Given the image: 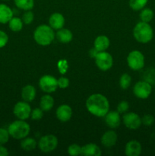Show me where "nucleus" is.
<instances>
[{
  "label": "nucleus",
  "mask_w": 155,
  "mask_h": 156,
  "mask_svg": "<svg viewBox=\"0 0 155 156\" xmlns=\"http://www.w3.org/2000/svg\"><path fill=\"white\" fill-rule=\"evenodd\" d=\"M86 108L90 114L95 117H105L109 110V101L102 94H93L87 99Z\"/></svg>",
  "instance_id": "1"
},
{
  "label": "nucleus",
  "mask_w": 155,
  "mask_h": 156,
  "mask_svg": "<svg viewBox=\"0 0 155 156\" xmlns=\"http://www.w3.org/2000/svg\"><path fill=\"white\" fill-rule=\"evenodd\" d=\"M56 34L54 30L46 24L40 25L33 32V39L36 44L40 46H49L53 43Z\"/></svg>",
  "instance_id": "2"
},
{
  "label": "nucleus",
  "mask_w": 155,
  "mask_h": 156,
  "mask_svg": "<svg viewBox=\"0 0 155 156\" xmlns=\"http://www.w3.org/2000/svg\"><path fill=\"white\" fill-rule=\"evenodd\" d=\"M133 36L135 39L141 44H147L153 37V30L149 23L140 21L133 29Z\"/></svg>",
  "instance_id": "3"
},
{
  "label": "nucleus",
  "mask_w": 155,
  "mask_h": 156,
  "mask_svg": "<svg viewBox=\"0 0 155 156\" xmlns=\"http://www.w3.org/2000/svg\"><path fill=\"white\" fill-rule=\"evenodd\" d=\"M10 136L15 140H22L29 135L30 126L25 120H17L12 122L8 127Z\"/></svg>",
  "instance_id": "4"
},
{
  "label": "nucleus",
  "mask_w": 155,
  "mask_h": 156,
  "mask_svg": "<svg viewBox=\"0 0 155 156\" xmlns=\"http://www.w3.org/2000/svg\"><path fill=\"white\" fill-rule=\"evenodd\" d=\"M144 56L139 50H132L127 56V63L132 70H140L144 66Z\"/></svg>",
  "instance_id": "5"
},
{
  "label": "nucleus",
  "mask_w": 155,
  "mask_h": 156,
  "mask_svg": "<svg viewBox=\"0 0 155 156\" xmlns=\"http://www.w3.org/2000/svg\"><path fill=\"white\" fill-rule=\"evenodd\" d=\"M58 139L54 135L43 136L39 140L37 146L41 152L48 153L54 151L58 146Z\"/></svg>",
  "instance_id": "6"
},
{
  "label": "nucleus",
  "mask_w": 155,
  "mask_h": 156,
  "mask_svg": "<svg viewBox=\"0 0 155 156\" xmlns=\"http://www.w3.org/2000/svg\"><path fill=\"white\" fill-rule=\"evenodd\" d=\"M97 66L102 71H107L112 68L113 59L110 53L106 51L98 52L94 57Z\"/></svg>",
  "instance_id": "7"
},
{
  "label": "nucleus",
  "mask_w": 155,
  "mask_h": 156,
  "mask_svg": "<svg viewBox=\"0 0 155 156\" xmlns=\"http://www.w3.org/2000/svg\"><path fill=\"white\" fill-rule=\"evenodd\" d=\"M39 86L43 91L46 93H53L58 88V80L53 76L45 75L40 79Z\"/></svg>",
  "instance_id": "8"
},
{
  "label": "nucleus",
  "mask_w": 155,
  "mask_h": 156,
  "mask_svg": "<svg viewBox=\"0 0 155 156\" xmlns=\"http://www.w3.org/2000/svg\"><path fill=\"white\" fill-rule=\"evenodd\" d=\"M152 92V86L145 81H139L136 82L133 87V93L135 97L140 99H146L149 98Z\"/></svg>",
  "instance_id": "9"
},
{
  "label": "nucleus",
  "mask_w": 155,
  "mask_h": 156,
  "mask_svg": "<svg viewBox=\"0 0 155 156\" xmlns=\"http://www.w3.org/2000/svg\"><path fill=\"white\" fill-rule=\"evenodd\" d=\"M31 108L27 101H19L15 104L13 108L14 115L19 120H25L30 117Z\"/></svg>",
  "instance_id": "10"
},
{
  "label": "nucleus",
  "mask_w": 155,
  "mask_h": 156,
  "mask_svg": "<svg viewBox=\"0 0 155 156\" xmlns=\"http://www.w3.org/2000/svg\"><path fill=\"white\" fill-rule=\"evenodd\" d=\"M123 123L129 129H137L141 126V118L138 114L134 112L126 113L123 115Z\"/></svg>",
  "instance_id": "11"
},
{
  "label": "nucleus",
  "mask_w": 155,
  "mask_h": 156,
  "mask_svg": "<svg viewBox=\"0 0 155 156\" xmlns=\"http://www.w3.org/2000/svg\"><path fill=\"white\" fill-rule=\"evenodd\" d=\"M56 115L61 122H67L72 117V109L68 105H62L56 109Z\"/></svg>",
  "instance_id": "12"
},
{
  "label": "nucleus",
  "mask_w": 155,
  "mask_h": 156,
  "mask_svg": "<svg viewBox=\"0 0 155 156\" xmlns=\"http://www.w3.org/2000/svg\"><path fill=\"white\" fill-rule=\"evenodd\" d=\"M142 147L141 143L136 140H131L125 147V154L127 156H138L141 155Z\"/></svg>",
  "instance_id": "13"
},
{
  "label": "nucleus",
  "mask_w": 155,
  "mask_h": 156,
  "mask_svg": "<svg viewBox=\"0 0 155 156\" xmlns=\"http://www.w3.org/2000/svg\"><path fill=\"white\" fill-rule=\"evenodd\" d=\"M105 122L106 125L110 128L115 129L117 128L121 123L120 114L118 111H109L105 115Z\"/></svg>",
  "instance_id": "14"
},
{
  "label": "nucleus",
  "mask_w": 155,
  "mask_h": 156,
  "mask_svg": "<svg viewBox=\"0 0 155 156\" xmlns=\"http://www.w3.org/2000/svg\"><path fill=\"white\" fill-rule=\"evenodd\" d=\"M65 20L64 16L61 13H58V12L52 14L49 19V24L53 30H58L62 28L65 25Z\"/></svg>",
  "instance_id": "15"
},
{
  "label": "nucleus",
  "mask_w": 155,
  "mask_h": 156,
  "mask_svg": "<svg viewBox=\"0 0 155 156\" xmlns=\"http://www.w3.org/2000/svg\"><path fill=\"white\" fill-rule=\"evenodd\" d=\"M117 134L113 130L106 131L101 137V143L105 147L110 148L115 146L117 142Z\"/></svg>",
  "instance_id": "16"
},
{
  "label": "nucleus",
  "mask_w": 155,
  "mask_h": 156,
  "mask_svg": "<svg viewBox=\"0 0 155 156\" xmlns=\"http://www.w3.org/2000/svg\"><path fill=\"white\" fill-rule=\"evenodd\" d=\"M13 16L14 13L12 9L7 5L1 3L0 4V24H8Z\"/></svg>",
  "instance_id": "17"
},
{
  "label": "nucleus",
  "mask_w": 155,
  "mask_h": 156,
  "mask_svg": "<svg viewBox=\"0 0 155 156\" xmlns=\"http://www.w3.org/2000/svg\"><path fill=\"white\" fill-rule=\"evenodd\" d=\"M110 41L108 37L105 35H100L94 40V47L97 51H106L109 47Z\"/></svg>",
  "instance_id": "18"
},
{
  "label": "nucleus",
  "mask_w": 155,
  "mask_h": 156,
  "mask_svg": "<svg viewBox=\"0 0 155 156\" xmlns=\"http://www.w3.org/2000/svg\"><path fill=\"white\" fill-rule=\"evenodd\" d=\"M102 152L100 148L94 143H88L82 146V155L84 156H100Z\"/></svg>",
  "instance_id": "19"
},
{
  "label": "nucleus",
  "mask_w": 155,
  "mask_h": 156,
  "mask_svg": "<svg viewBox=\"0 0 155 156\" xmlns=\"http://www.w3.org/2000/svg\"><path fill=\"white\" fill-rule=\"evenodd\" d=\"M36 88L33 85H25L21 90V98H22L24 101H27L28 103L34 100L35 97H36Z\"/></svg>",
  "instance_id": "20"
},
{
  "label": "nucleus",
  "mask_w": 155,
  "mask_h": 156,
  "mask_svg": "<svg viewBox=\"0 0 155 156\" xmlns=\"http://www.w3.org/2000/svg\"><path fill=\"white\" fill-rule=\"evenodd\" d=\"M56 36L59 42L62 43V44H68V43L71 42L72 40L73 34L68 29L62 27V28L58 30Z\"/></svg>",
  "instance_id": "21"
},
{
  "label": "nucleus",
  "mask_w": 155,
  "mask_h": 156,
  "mask_svg": "<svg viewBox=\"0 0 155 156\" xmlns=\"http://www.w3.org/2000/svg\"><path fill=\"white\" fill-rule=\"evenodd\" d=\"M54 98L50 94H45L42 96L40 101V108L43 111H49L53 108Z\"/></svg>",
  "instance_id": "22"
},
{
  "label": "nucleus",
  "mask_w": 155,
  "mask_h": 156,
  "mask_svg": "<svg viewBox=\"0 0 155 156\" xmlns=\"http://www.w3.org/2000/svg\"><path fill=\"white\" fill-rule=\"evenodd\" d=\"M38 143H36V140L31 137H25L22 139L21 142V147L23 150L26 152H31L36 149Z\"/></svg>",
  "instance_id": "23"
},
{
  "label": "nucleus",
  "mask_w": 155,
  "mask_h": 156,
  "mask_svg": "<svg viewBox=\"0 0 155 156\" xmlns=\"http://www.w3.org/2000/svg\"><path fill=\"white\" fill-rule=\"evenodd\" d=\"M8 24H9V27L10 30L14 32L21 31L23 28V25H24V22H23L21 18L14 16L9 21Z\"/></svg>",
  "instance_id": "24"
},
{
  "label": "nucleus",
  "mask_w": 155,
  "mask_h": 156,
  "mask_svg": "<svg viewBox=\"0 0 155 156\" xmlns=\"http://www.w3.org/2000/svg\"><path fill=\"white\" fill-rule=\"evenodd\" d=\"M17 8L24 11L31 10L34 6V0H14Z\"/></svg>",
  "instance_id": "25"
},
{
  "label": "nucleus",
  "mask_w": 155,
  "mask_h": 156,
  "mask_svg": "<svg viewBox=\"0 0 155 156\" xmlns=\"http://www.w3.org/2000/svg\"><path fill=\"white\" fill-rule=\"evenodd\" d=\"M154 16L153 10L150 8H144L140 12V19L141 21L149 23L152 21Z\"/></svg>",
  "instance_id": "26"
},
{
  "label": "nucleus",
  "mask_w": 155,
  "mask_h": 156,
  "mask_svg": "<svg viewBox=\"0 0 155 156\" xmlns=\"http://www.w3.org/2000/svg\"><path fill=\"white\" fill-rule=\"evenodd\" d=\"M148 0H129V6L134 11H141L145 8Z\"/></svg>",
  "instance_id": "27"
},
{
  "label": "nucleus",
  "mask_w": 155,
  "mask_h": 156,
  "mask_svg": "<svg viewBox=\"0 0 155 156\" xmlns=\"http://www.w3.org/2000/svg\"><path fill=\"white\" fill-rule=\"evenodd\" d=\"M132 83V77L128 73L122 75L119 79V85L123 90H126L129 88Z\"/></svg>",
  "instance_id": "28"
},
{
  "label": "nucleus",
  "mask_w": 155,
  "mask_h": 156,
  "mask_svg": "<svg viewBox=\"0 0 155 156\" xmlns=\"http://www.w3.org/2000/svg\"><path fill=\"white\" fill-rule=\"evenodd\" d=\"M68 153L69 155L71 156H78L81 155L82 153V146L74 143L68 146Z\"/></svg>",
  "instance_id": "29"
},
{
  "label": "nucleus",
  "mask_w": 155,
  "mask_h": 156,
  "mask_svg": "<svg viewBox=\"0 0 155 156\" xmlns=\"http://www.w3.org/2000/svg\"><path fill=\"white\" fill-rule=\"evenodd\" d=\"M9 138H10V134L8 129L0 128V145H5L7 143Z\"/></svg>",
  "instance_id": "30"
},
{
  "label": "nucleus",
  "mask_w": 155,
  "mask_h": 156,
  "mask_svg": "<svg viewBox=\"0 0 155 156\" xmlns=\"http://www.w3.org/2000/svg\"><path fill=\"white\" fill-rule=\"evenodd\" d=\"M21 19H22L24 24H30L33 21V19H34V15L30 10L25 11Z\"/></svg>",
  "instance_id": "31"
},
{
  "label": "nucleus",
  "mask_w": 155,
  "mask_h": 156,
  "mask_svg": "<svg viewBox=\"0 0 155 156\" xmlns=\"http://www.w3.org/2000/svg\"><path fill=\"white\" fill-rule=\"evenodd\" d=\"M43 117V111L40 108H35L32 110L31 114H30V117L33 120H40Z\"/></svg>",
  "instance_id": "32"
},
{
  "label": "nucleus",
  "mask_w": 155,
  "mask_h": 156,
  "mask_svg": "<svg viewBox=\"0 0 155 156\" xmlns=\"http://www.w3.org/2000/svg\"><path fill=\"white\" fill-rule=\"evenodd\" d=\"M155 118L151 114H145L144 117L141 118V122L142 124L146 126H150L153 123H154Z\"/></svg>",
  "instance_id": "33"
},
{
  "label": "nucleus",
  "mask_w": 155,
  "mask_h": 156,
  "mask_svg": "<svg viewBox=\"0 0 155 156\" xmlns=\"http://www.w3.org/2000/svg\"><path fill=\"white\" fill-rule=\"evenodd\" d=\"M129 104L128 103V101H122L121 102L119 103L118 106H117V111L119 114H123V113H126L129 110Z\"/></svg>",
  "instance_id": "34"
},
{
  "label": "nucleus",
  "mask_w": 155,
  "mask_h": 156,
  "mask_svg": "<svg viewBox=\"0 0 155 156\" xmlns=\"http://www.w3.org/2000/svg\"><path fill=\"white\" fill-rule=\"evenodd\" d=\"M9 42V36L3 30H0V49L3 48Z\"/></svg>",
  "instance_id": "35"
},
{
  "label": "nucleus",
  "mask_w": 155,
  "mask_h": 156,
  "mask_svg": "<svg viewBox=\"0 0 155 156\" xmlns=\"http://www.w3.org/2000/svg\"><path fill=\"white\" fill-rule=\"evenodd\" d=\"M68 68V62L65 59H62V60H60L58 62V69H59L61 74H65V73H66Z\"/></svg>",
  "instance_id": "36"
},
{
  "label": "nucleus",
  "mask_w": 155,
  "mask_h": 156,
  "mask_svg": "<svg viewBox=\"0 0 155 156\" xmlns=\"http://www.w3.org/2000/svg\"><path fill=\"white\" fill-rule=\"evenodd\" d=\"M58 80V87H59L62 89H65V88H68V85H69V80H68V78L64 77V76H62V77L59 78Z\"/></svg>",
  "instance_id": "37"
},
{
  "label": "nucleus",
  "mask_w": 155,
  "mask_h": 156,
  "mask_svg": "<svg viewBox=\"0 0 155 156\" xmlns=\"http://www.w3.org/2000/svg\"><path fill=\"white\" fill-rule=\"evenodd\" d=\"M9 152L6 147H5L3 145H0V156H8Z\"/></svg>",
  "instance_id": "38"
},
{
  "label": "nucleus",
  "mask_w": 155,
  "mask_h": 156,
  "mask_svg": "<svg viewBox=\"0 0 155 156\" xmlns=\"http://www.w3.org/2000/svg\"><path fill=\"white\" fill-rule=\"evenodd\" d=\"M3 1H9V0H3Z\"/></svg>",
  "instance_id": "39"
}]
</instances>
